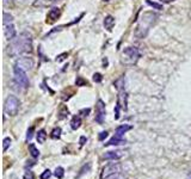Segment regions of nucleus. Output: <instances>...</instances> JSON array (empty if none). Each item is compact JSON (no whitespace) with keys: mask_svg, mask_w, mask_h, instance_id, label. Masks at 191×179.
<instances>
[{"mask_svg":"<svg viewBox=\"0 0 191 179\" xmlns=\"http://www.w3.org/2000/svg\"><path fill=\"white\" fill-rule=\"evenodd\" d=\"M32 50V41L28 33H21L18 37H14L7 47V53L12 58H16L21 54L30 53Z\"/></svg>","mask_w":191,"mask_h":179,"instance_id":"nucleus-1","label":"nucleus"},{"mask_svg":"<svg viewBox=\"0 0 191 179\" xmlns=\"http://www.w3.org/2000/svg\"><path fill=\"white\" fill-rule=\"evenodd\" d=\"M157 14L153 13V12H145L141 18L138 19V23H137V26L135 29V37L137 38H143L145 36L147 35L148 30L151 29V26L154 24L155 19H157Z\"/></svg>","mask_w":191,"mask_h":179,"instance_id":"nucleus-2","label":"nucleus"},{"mask_svg":"<svg viewBox=\"0 0 191 179\" xmlns=\"http://www.w3.org/2000/svg\"><path fill=\"white\" fill-rule=\"evenodd\" d=\"M19 105H21V102L19 99L17 98L16 96H12L10 94L6 100H5V105H4V110L7 115L10 116H16L18 114V110H19Z\"/></svg>","mask_w":191,"mask_h":179,"instance_id":"nucleus-3","label":"nucleus"},{"mask_svg":"<svg viewBox=\"0 0 191 179\" xmlns=\"http://www.w3.org/2000/svg\"><path fill=\"white\" fill-rule=\"evenodd\" d=\"M122 172V165L119 163H112L104 166L100 172V179H109L114 175H117Z\"/></svg>","mask_w":191,"mask_h":179,"instance_id":"nucleus-4","label":"nucleus"},{"mask_svg":"<svg viewBox=\"0 0 191 179\" xmlns=\"http://www.w3.org/2000/svg\"><path fill=\"white\" fill-rule=\"evenodd\" d=\"M122 60L127 65H134L140 58V51L135 47H127L122 53Z\"/></svg>","mask_w":191,"mask_h":179,"instance_id":"nucleus-5","label":"nucleus"},{"mask_svg":"<svg viewBox=\"0 0 191 179\" xmlns=\"http://www.w3.org/2000/svg\"><path fill=\"white\" fill-rule=\"evenodd\" d=\"M13 73H14V80L19 86H22L23 88H26L29 86V79L24 69L16 66L13 69Z\"/></svg>","mask_w":191,"mask_h":179,"instance_id":"nucleus-6","label":"nucleus"},{"mask_svg":"<svg viewBox=\"0 0 191 179\" xmlns=\"http://www.w3.org/2000/svg\"><path fill=\"white\" fill-rule=\"evenodd\" d=\"M105 115H107L105 104H104V102L102 99H99L96 105V122L102 124L104 122V119H105Z\"/></svg>","mask_w":191,"mask_h":179,"instance_id":"nucleus-7","label":"nucleus"},{"mask_svg":"<svg viewBox=\"0 0 191 179\" xmlns=\"http://www.w3.org/2000/svg\"><path fill=\"white\" fill-rule=\"evenodd\" d=\"M117 105L121 107V109L123 110H127V105H128V94L127 92L123 90H121V91H118V97H117Z\"/></svg>","mask_w":191,"mask_h":179,"instance_id":"nucleus-8","label":"nucleus"},{"mask_svg":"<svg viewBox=\"0 0 191 179\" xmlns=\"http://www.w3.org/2000/svg\"><path fill=\"white\" fill-rule=\"evenodd\" d=\"M60 16H61V11H60V9H58V7H54V9H51L49 12H48V16H47V23L48 24H53V23H55L59 18H60Z\"/></svg>","mask_w":191,"mask_h":179,"instance_id":"nucleus-9","label":"nucleus"},{"mask_svg":"<svg viewBox=\"0 0 191 179\" xmlns=\"http://www.w3.org/2000/svg\"><path fill=\"white\" fill-rule=\"evenodd\" d=\"M16 66L22 68V69H24V70L25 69H31V67L33 66V61L30 58H21L18 61H17Z\"/></svg>","mask_w":191,"mask_h":179,"instance_id":"nucleus-10","label":"nucleus"},{"mask_svg":"<svg viewBox=\"0 0 191 179\" xmlns=\"http://www.w3.org/2000/svg\"><path fill=\"white\" fill-rule=\"evenodd\" d=\"M4 35H5L6 40H9V41H12L16 37V29H14L13 24L4 25Z\"/></svg>","mask_w":191,"mask_h":179,"instance_id":"nucleus-11","label":"nucleus"},{"mask_svg":"<svg viewBox=\"0 0 191 179\" xmlns=\"http://www.w3.org/2000/svg\"><path fill=\"white\" fill-rule=\"evenodd\" d=\"M124 155V152L122 151H115V152H108L104 154V159L107 160H118Z\"/></svg>","mask_w":191,"mask_h":179,"instance_id":"nucleus-12","label":"nucleus"},{"mask_svg":"<svg viewBox=\"0 0 191 179\" xmlns=\"http://www.w3.org/2000/svg\"><path fill=\"white\" fill-rule=\"evenodd\" d=\"M133 129V127L131 125H129V124H122V125H118V127L116 128V136H118V137H121V136H123L127 131H129V130H131Z\"/></svg>","mask_w":191,"mask_h":179,"instance_id":"nucleus-13","label":"nucleus"},{"mask_svg":"<svg viewBox=\"0 0 191 179\" xmlns=\"http://www.w3.org/2000/svg\"><path fill=\"white\" fill-rule=\"evenodd\" d=\"M126 143H127V140L121 139L115 135L112 139H110V141L108 143H105V146H119V145H126Z\"/></svg>","mask_w":191,"mask_h":179,"instance_id":"nucleus-14","label":"nucleus"},{"mask_svg":"<svg viewBox=\"0 0 191 179\" xmlns=\"http://www.w3.org/2000/svg\"><path fill=\"white\" fill-rule=\"evenodd\" d=\"M114 26H115V18L112 16H107L104 18V28L108 31H111Z\"/></svg>","mask_w":191,"mask_h":179,"instance_id":"nucleus-15","label":"nucleus"},{"mask_svg":"<svg viewBox=\"0 0 191 179\" xmlns=\"http://www.w3.org/2000/svg\"><path fill=\"white\" fill-rule=\"evenodd\" d=\"M80 125H81V118H80V116H74L72 118V121H71V128L73 130H77L80 127Z\"/></svg>","mask_w":191,"mask_h":179,"instance_id":"nucleus-16","label":"nucleus"},{"mask_svg":"<svg viewBox=\"0 0 191 179\" xmlns=\"http://www.w3.org/2000/svg\"><path fill=\"white\" fill-rule=\"evenodd\" d=\"M29 151H30L32 158H38L40 156V151L36 148V146H35L33 143H30L29 145Z\"/></svg>","mask_w":191,"mask_h":179,"instance_id":"nucleus-17","label":"nucleus"},{"mask_svg":"<svg viewBox=\"0 0 191 179\" xmlns=\"http://www.w3.org/2000/svg\"><path fill=\"white\" fill-rule=\"evenodd\" d=\"M114 85H115V87L118 90V91H121V90H123L124 88V78L123 77H121V78H118L115 82H114Z\"/></svg>","mask_w":191,"mask_h":179,"instance_id":"nucleus-18","label":"nucleus"},{"mask_svg":"<svg viewBox=\"0 0 191 179\" xmlns=\"http://www.w3.org/2000/svg\"><path fill=\"white\" fill-rule=\"evenodd\" d=\"M37 141H38V143H44V141H45V139H47V133H45V130L44 129H41L38 133H37Z\"/></svg>","mask_w":191,"mask_h":179,"instance_id":"nucleus-19","label":"nucleus"},{"mask_svg":"<svg viewBox=\"0 0 191 179\" xmlns=\"http://www.w3.org/2000/svg\"><path fill=\"white\" fill-rule=\"evenodd\" d=\"M3 24L4 25H7V24H12V22H13V17L11 16V14H9V13H6V12H4V14H3Z\"/></svg>","mask_w":191,"mask_h":179,"instance_id":"nucleus-20","label":"nucleus"},{"mask_svg":"<svg viewBox=\"0 0 191 179\" xmlns=\"http://www.w3.org/2000/svg\"><path fill=\"white\" fill-rule=\"evenodd\" d=\"M54 175H55L58 179H62L63 175H65V170H63V167H61V166L56 167V168H55V172H54Z\"/></svg>","mask_w":191,"mask_h":179,"instance_id":"nucleus-21","label":"nucleus"},{"mask_svg":"<svg viewBox=\"0 0 191 179\" xmlns=\"http://www.w3.org/2000/svg\"><path fill=\"white\" fill-rule=\"evenodd\" d=\"M146 3H147V5L152 6V7L155 9V10H163V5H161V4L154 3V1H152V0H146Z\"/></svg>","mask_w":191,"mask_h":179,"instance_id":"nucleus-22","label":"nucleus"},{"mask_svg":"<svg viewBox=\"0 0 191 179\" xmlns=\"http://www.w3.org/2000/svg\"><path fill=\"white\" fill-rule=\"evenodd\" d=\"M61 131H62L61 128H59V127H58V128H54L53 131H51V135H50V136L53 137V139H60V136H61Z\"/></svg>","mask_w":191,"mask_h":179,"instance_id":"nucleus-23","label":"nucleus"},{"mask_svg":"<svg viewBox=\"0 0 191 179\" xmlns=\"http://www.w3.org/2000/svg\"><path fill=\"white\" fill-rule=\"evenodd\" d=\"M11 142H12V141H11L10 137H5V139H4V141H3V151H4V152H6V151L9 149V147L11 146Z\"/></svg>","mask_w":191,"mask_h":179,"instance_id":"nucleus-24","label":"nucleus"},{"mask_svg":"<svg viewBox=\"0 0 191 179\" xmlns=\"http://www.w3.org/2000/svg\"><path fill=\"white\" fill-rule=\"evenodd\" d=\"M75 85L77 86H86L87 85V80L84 79L82 77H78L77 80H75Z\"/></svg>","mask_w":191,"mask_h":179,"instance_id":"nucleus-25","label":"nucleus"},{"mask_svg":"<svg viewBox=\"0 0 191 179\" xmlns=\"http://www.w3.org/2000/svg\"><path fill=\"white\" fill-rule=\"evenodd\" d=\"M51 177V172L49 171V170H45L44 172H42V174H41V179H49Z\"/></svg>","mask_w":191,"mask_h":179,"instance_id":"nucleus-26","label":"nucleus"},{"mask_svg":"<svg viewBox=\"0 0 191 179\" xmlns=\"http://www.w3.org/2000/svg\"><path fill=\"white\" fill-rule=\"evenodd\" d=\"M23 179H35V174L32 171H28L25 172V174L23 175Z\"/></svg>","mask_w":191,"mask_h":179,"instance_id":"nucleus-27","label":"nucleus"},{"mask_svg":"<svg viewBox=\"0 0 191 179\" xmlns=\"http://www.w3.org/2000/svg\"><path fill=\"white\" fill-rule=\"evenodd\" d=\"M103 80V75L100 73H94L93 74V81L94 82H100Z\"/></svg>","mask_w":191,"mask_h":179,"instance_id":"nucleus-28","label":"nucleus"},{"mask_svg":"<svg viewBox=\"0 0 191 179\" xmlns=\"http://www.w3.org/2000/svg\"><path fill=\"white\" fill-rule=\"evenodd\" d=\"M62 107H63V111L60 112V115H61V116L59 117L60 119H62V118H65L66 116H68V110H67V107H66V106H62Z\"/></svg>","mask_w":191,"mask_h":179,"instance_id":"nucleus-29","label":"nucleus"},{"mask_svg":"<svg viewBox=\"0 0 191 179\" xmlns=\"http://www.w3.org/2000/svg\"><path fill=\"white\" fill-rule=\"evenodd\" d=\"M16 1L19 3V4H23V5H30L35 1V0H16Z\"/></svg>","mask_w":191,"mask_h":179,"instance_id":"nucleus-30","label":"nucleus"},{"mask_svg":"<svg viewBox=\"0 0 191 179\" xmlns=\"http://www.w3.org/2000/svg\"><path fill=\"white\" fill-rule=\"evenodd\" d=\"M32 135H33V127H31L29 130H28V134H26V140L30 141L32 139Z\"/></svg>","mask_w":191,"mask_h":179,"instance_id":"nucleus-31","label":"nucleus"},{"mask_svg":"<svg viewBox=\"0 0 191 179\" xmlns=\"http://www.w3.org/2000/svg\"><path fill=\"white\" fill-rule=\"evenodd\" d=\"M67 55H68L67 53H63V54H61V55H59V56L56 58V61H58V62H60V61H63V60L66 59V56H67Z\"/></svg>","mask_w":191,"mask_h":179,"instance_id":"nucleus-32","label":"nucleus"},{"mask_svg":"<svg viewBox=\"0 0 191 179\" xmlns=\"http://www.w3.org/2000/svg\"><path fill=\"white\" fill-rule=\"evenodd\" d=\"M107 137H108V131H102L100 135L98 136V139H99L100 141H103L104 139H107Z\"/></svg>","mask_w":191,"mask_h":179,"instance_id":"nucleus-33","label":"nucleus"},{"mask_svg":"<svg viewBox=\"0 0 191 179\" xmlns=\"http://www.w3.org/2000/svg\"><path fill=\"white\" fill-rule=\"evenodd\" d=\"M119 109H121V107H119L118 105H116V107H115V114H116L115 118H116V119H118V118H119Z\"/></svg>","mask_w":191,"mask_h":179,"instance_id":"nucleus-34","label":"nucleus"},{"mask_svg":"<svg viewBox=\"0 0 191 179\" xmlns=\"http://www.w3.org/2000/svg\"><path fill=\"white\" fill-rule=\"evenodd\" d=\"M90 111H91L90 109H84V110L80 111V114H82V116H87L90 114Z\"/></svg>","mask_w":191,"mask_h":179,"instance_id":"nucleus-35","label":"nucleus"},{"mask_svg":"<svg viewBox=\"0 0 191 179\" xmlns=\"http://www.w3.org/2000/svg\"><path fill=\"white\" fill-rule=\"evenodd\" d=\"M86 141H87V139H86L85 136H81V137H80V141H79V142H80V146H84L85 143H86Z\"/></svg>","mask_w":191,"mask_h":179,"instance_id":"nucleus-36","label":"nucleus"},{"mask_svg":"<svg viewBox=\"0 0 191 179\" xmlns=\"http://www.w3.org/2000/svg\"><path fill=\"white\" fill-rule=\"evenodd\" d=\"M164 3H171V1H175V0H161Z\"/></svg>","mask_w":191,"mask_h":179,"instance_id":"nucleus-37","label":"nucleus"},{"mask_svg":"<svg viewBox=\"0 0 191 179\" xmlns=\"http://www.w3.org/2000/svg\"><path fill=\"white\" fill-rule=\"evenodd\" d=\"M187 179H191V173H190V174L187 175Z\"/></svg>","mask_w":191,"mask_h":179,"instance_id":"nucleus-38","label":"nucleus"},{"mask_svg":"<svg viewBox=\"0 0 191 179\" xmlns=\"http://www.w3.org/2000/svg\"><path fill=\"white\" fill-rule=\"evenodd\" d=\"M103 1H105V3H109V1H110V0H103Z\"/></svg>","mask_w":191,"mask_h":179,"instance_id":"nucleus-39","label":"nucleus"},{"mask_svg":"<svg viewBox=\"0 0 191 179\" xmlns=\"http://www.w3.org/2000/svg\"><path fill=\"white\" fill-rule=\"evenodd\" d=\"M4 1H5V3H6V1H7V0H4Z\"/></svg>","mask_w":191,"mask_h":179,"instance_id":"nucleus-40","label":"nucleus"},{"mask_svg":"<svg viewBox=\"0 0 191 179\" xmlns=\"http://www.w3.org/2000/svg\"><path fill=\"white\" fill-rule=\"evenodd\" d=\"M51 1H55V0H51Z\"/></svg>","mask_w":191,"mask_h":179,"instance_id":"nucleus-41","label":"nucleus"},{"mask_svg":"<svg viewBox=\"0 0 191 179\" xmlns=\"http://www.w3.org/2000/svg\"><path fill=\"white\" fill-rule=\"evenodd\" d=\"M109 179H110V178H109Z\"/></svg>","mask_w":191,"mask_h":179,"instance_id":"nucleus-42","label":"nucleus"}]
</instances>
